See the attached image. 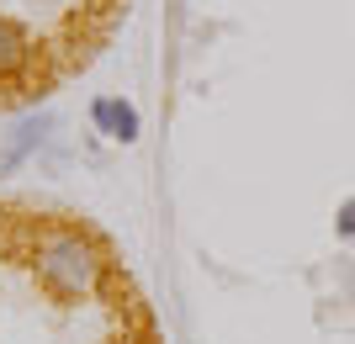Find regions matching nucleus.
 Here are the masks:
<instances>
[{"label":"nucleus","mask_w":355,"mask_h":344,"mask_svg":"<svg viewBox=\"0 0 355 344\" xmlns=\"http://www.w3.org/2000/svg\"><path fill=\"white\" fill-rule=\"evenodd\" d=\"M32 270H37V281L64 302H80L90 297L106 275V255L101 244L80 233V228H48L43 239L32 244Z\"/></svg>","instance_id":"nucleus-1"},{"label":"nucleus","mask_w":355,"mask_h":344,"mask_svg":"<svg viewBox=\"0 0 355 344\" xmlns=\"http://www.w3.org/2000/svg\"><path fill=\"white\" fill-rule=\"evenodd\" d=\"M48 133H53V111H27V117L11 127V138L0 143V175H11L16 165H27L32 154L43 149Z\"/></svg>","instance_id":"nucleus-2"},{"label":"nucleus","mask_w":355,"mask_h":344,"mask_svg":"<svg viewBox=\"0 0 355 344\" xmlns=\"http://www.w3.org/2000/svg\"><path fill=\"white\" fill-rule=\"evenodd\" d=\"M90 122H96V133H106L112 143H138V133H144L138 106L122 101V96H96V101H90Z\"/></svg>","instance_id":"nucleus-3"},{"label":"nucleus","mask_w":355,"mask_h":344,"mask_svg":"<svg viewBox=\"0 0 355 344\" xmlns=\"http://www.w3.org/2000/svg\"><path fill=\"white\" fill-rule=\"evenodd\" d=\"M32 37L21 27H16L11 16H0V80H16V75H27L32 69Z\"/></svg>","instance_id":"nucleus-4"},{"label":"nucleus","mask_w":355,"mask_h":344,"mask_svg":"<svg viewBox=\"0 0 355 344\" xmlns=\"http://www.w3.org/2000/svg\"><path fill=\"white\" fill-rule=\"evenodd\" d=\"M334 228H340V239L355 244V196H350V201H340V212H334Z\"/></svg>","instance_id":"nucleus-5"},{"label":"nucleus","mask_w":355,"mask_h":344,"mask_svg":"<svg viewBox=\"0 0 355 344\" xmlns=\"http://www.w3.org/2000/svg\"><path fill=\"white\" fill-rule=\"evenodd\" d=\"M117 344H133V339H117Z\"/></svg>","instance_id":"nucleus-6"}]
</instances>
